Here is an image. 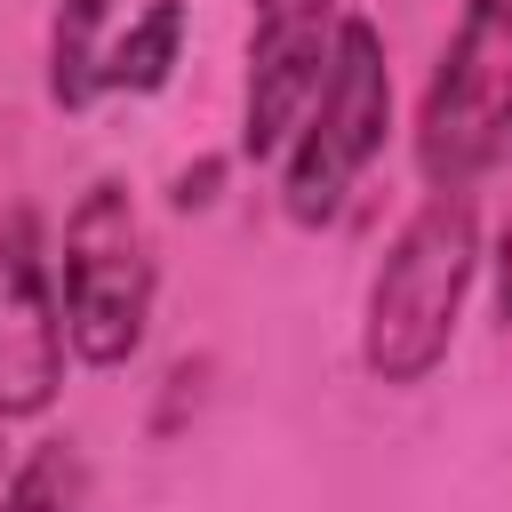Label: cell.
<instances>
[{
  "instance_id": "obj_6",
  "label": "cell",
  "mask_w": 512,
  "mask_h": 512,
  "mask_svg": "<svg viewBox=\"0 0 512 512\" xmlns=\"http://www.w3.org/2000/svg\"><path fill=\"white\" fill-rule=\"evenodd\" d=\"M64 384V304L32 208L0 216V416H40Z\"/></svg>"
},
{
  "instance_id": "obj_11",
  "label": "cell",
  "mask_w": 512,
  "mask_h": 512,
  "mask_svg": "<svg viewBox=\"0 0 512 512\" xmlns=\"http://www.w3.org/2000/svg\"><path fill=\"white\" fill-rule=\"evenodd\" d=\"M8 424V416H0ZM8 488H16V464H8V440H0V504H8Z\"/></svg>"
},
{
  "instance_id": "obj_5",
  "label": "cell",
  "mask_w": 512,
  "mask_h": 512,
  "mask_svg": "<svg viewBox=\"0 0 512 512\" xmlns=\"http://www.w3.org/2000/svg\"><path fill=\"white\" fill-rule=\"evenodd\" d=\"M336 0H256V24H248V80H240V152L248 160H272L288 152L320 72H328V48H336Z\"/></svg>"
},
{
  "instance_id": "obj_9",
  "label": "cell",
  "mask_w": 512,
  "mask_h": 512,
  "mask_svg": "<svg viewBox=\"0 0 512 512\" xmlns=\"http://www.w3.org/2000/svg\"><path fill=\"white\" fill-rule=\"evenodd\" d=\"M0 512H96V472H88L80 440H40L16 464V488Z\"/></svg>"
},
{
  "instance_id": "obj_10",
  "label": "cell",
  "mask_w": 512,
  "mask_h": 512,
  "mask_svg": "<svg viewBox=\"0 0 512 512\" xmlns=\"http://www.w3.org/2000/svg\"><path fill=\"white\" fill-rule=\"evenodd\" d=\"M496 312L512 320V232H504V248H496Z\"/></svg>"
},
{
  "instance_id": "obj_4",
  "label": "cell",
  "mask_w": 512,
  "mask_h": 512,
  "mask_svg": "<svg viewBox=\"0 0 512 512\" xmlns=\"http://www.w3.org/2000/svg\"><path fill=\"white\" fill-rule=\"evenodd\" d=\"M512 144V0H464L448 56L424 88L416 168L432 192H464Z\"/></svg>"
},
{
  "instance_id": "obj_2",
  "label": "cell",
  "mask_w": 512,
  "mask_h": 512,
  "mask_svg": "<svg viewBox=\"0 0 512 512\" xmlns=\"http://www.w3.org/2000/svg\"><path fill=\"white\" fill-rule=\"evenodd\" d=\"M160 296L152 232L120 184H88L80 208L64 216V256H56V304H64V344L88 368H120L144 352Z\"/></svg>"
},
{
  "instance_id": "obj_3",
  "label": "cell",
  "mask_w": 512,
  "mask_h": 512,
  "mask_svg": "<svg viewBox=\"0 0 512 512\" xmlns=\"http://www.w3.org/2000/svg\"><path fill=\"white\" fill-rule=\"evenodd\" d=\"M384 128H392V64H384V32L368 16H344L336 24V48H328V72L288 136V168H280V200L296 224H328L360 168L384 152Z\"/></svg>"
},
{
  "instance_id": "obj_1",
  "label": "cell",
  "mask_w": 512,
  "mask_h": 512,
  "mask_svg": "<svg viewBox=\"0 0 512 512\" xmlns=\"http://www.w3.org/2000/svg\"><path fill=\"white\" fill-rule=\"evenodd\" d=\"M480 272V216H472V192H432L384 272L368 280V320H360V368L376 384H424L456 336V312H464V288Z\"/></svg>"
},
{
  "instance_id": "obj_8",
  "label": "cell",
  "mask_w": 512,
  "mask_h": 512,
  "mask_svg": "<svg viewBox=\"0 0 512 512\" xmlns=\"http://www.w3.org/2000/svg\"><path fill=\"white\" fill-rule=\"evenodd\" d=\"M176 48H184V0H144V8L112 32V48H104V88L152 96V88L168 80Z\"/></svg>"
},
{
  "instance_id": "obj_7",
  "label": "cell",
  "mask_w": 512,
  "mask_h": 512,
  "mask_svg": "<svg viewBox=\"0 0 512 512\" xmlns=\"http://www.w3.org/2000/svg\"><path fill=\"white\" fill-rule=\"evenodd\" d=\"M112 8H120V0H64L56 24H48V96H56L64 112H80V104L104 96V48H112V32H120Z\"/></svg>"
}]
</instances>
